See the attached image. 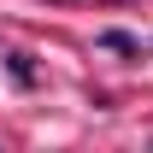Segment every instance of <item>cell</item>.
<instances>
[{
  "instance_id": "cell-1",
  "label": "cell",
  "mask_w": 153,
  "mask_h": 153,
  "mask_svg": "<svg viewBox=\"0 0 153 153\" xmlns=\"http://www.w3.org/2000/svg\"><path fill=\"white\" fill-rule=\"evenodd\" d=\"M100 47H112V53H135V36H124V30H106V36H100Z\"/></svg>"
},
{
  "instance_id": "cell-2",
  "label": "cell",
  "mask_w": 153,
  "mask_h": 153,
  "mask_svg": "<svg viewBox=\"0 0 153 153\" xmlns=\"http://www.w3.org/2000/svg\"><path fill=\"white\" fill-rule=\"evenodd\" d=\"M6 65H12V76H18V82H30V76H36V71H30V53H6Z\"/></svg>"
}]
</instances>
